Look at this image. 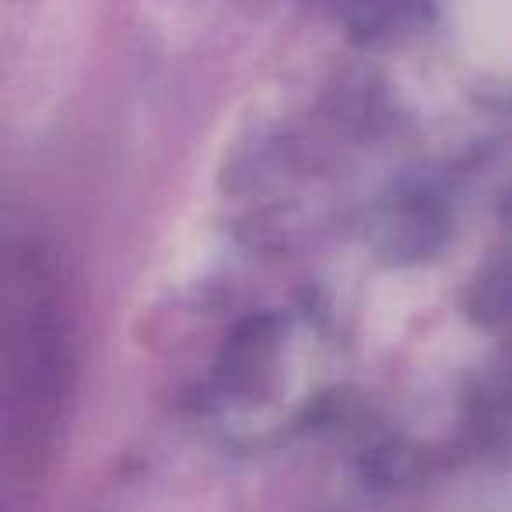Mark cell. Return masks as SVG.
Segmentation results:
<instances>
[{
    "instance_id": "1",
    "label": "cell",
    "mask_w": 512,
    "mask_h": 512,
    "mask_svg": "<svg viewBox=\"0 0 512 512\" xmlns=\"http://www.w3.org/2000/svg\"><path fill=\"white\" fill-rule=\"evenodd\" d=\"M43 267L29 260L25 278L8 267V442L25 428V442L15 456H39L43 432L39 421H53V397H57L60 362V309L43 285ZM11 456V460H15Z\"/></svg>"
}]
</instances>
